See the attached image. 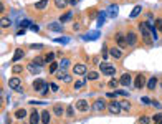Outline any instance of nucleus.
Here are the masks:
<instances>
[{
    "label": "nucleus",
    "instance_id": "obj_1",
    "mask_svg": "<svg viewBox=\"0 0 162 124\" xmlns=\"http://www.w3.org/2000/svg\"><path fill=\"white\" fill-rule=\"evenodd\" d=\"M139 32H141V36H142V42H144L146 46H151L152 45V36H151V30L147 28L146 22H141L139 23Z\"/></svg>",
    "mask_w": 162,
    "mask_h": 124
},
{
    "label": "nucleus",
    "instance_id": "obj_2",
    "mask_svg": "<svg viewBox=\"0 0 162 124\" xmlns=\"http://www.w3.org/2000/svg\"><path fill=\"white\" fill-rule=\"evenodd\" d=\"M99 71L103 74H106V76H114L116 74V66L112 63H108V61H103V63L99 65Z\"/></svg>",
    "mask_w": 162,
    "mask_h": 124
},
{
    "label": "nucleus",
    "instance_id": "obj_3",
    "mask_svg": "<svg viewBox=\"0 0 162 124\" xmlns=\"http://www.w3.org/2000/svg\"><path fill=\"white\" fill-rule=\"evenodd\" d=\"M134 88L136 89H142L146 85H147V79H146V74L144 73H137L136 76H134V81H132Z\"/></svg>",
    "mask_w": 162,
    "mask_h": 124
},
{
    "label": "nucleus",
    "instance_id": "obj_4",
    "mask_svg": "<svg viewBox=\"0 0 162 124\" xmlns=\"http://www.w3.org/2000/svg\"><path fill=\"white\" fill-rule=\"evenodd\" d=\"M108 113L109 114H121L123 113V108H121V103L116 101V99H111V103H108Z\"/></svg>",
    "mask_w": 162,
    "mask_h": 124
},
{
    "label": "nucleus",
    "instance_id": "obj_5",
    "mask_svg": "<svg viewBox=\"0 0 162 124\" xmlns=\"http://www.w3.org/2000/svg\"><path fill=\"white\" fill-rule=\"evenodd\" d=\"M75 108H76V111H79V113H88V111L91 109L90 103H88L86 99H78L75 103Z\"/></svg>",
    "mask_w": 162,
    "mask_h": 124
},
{
    "label": "nucleus",
    "instance_id": "obj_6",
    "mask_svg": "<svg viewBox=\"0 0 162 124\" xmlns=\"http://www.w3.org/2000/svg\"><path fill=\"white\" fill-rule=\"evenodd\" d=\"M93 111H96V113H103V111H108V104H106L104 99H96L93 103V108H91Z\"/></svg>",
    "mask_w": 162,
    "mask_h": 124
},
{
    "label": "nucleus",
    "instance_id": "obj_7",
    "mask_svg": "<svg viewBox=\"0 0 162 124\" xmlns=\"http://www.w3.org/2000/svg\"><path fill=\"white\" fill-rule=\"evenodd\" d=\"M137 40H139V36H137V33H136V32L129 30V32L126 33V42H127V46H136V45H137Z\"/></svg>",
    "mask_w": 162,
    "mask_h": 124
},
{
    "label": "nucleus",
    "instance_id": "obj_8",
    "mask_svg": "<svg viewBox=\"0 0 162 124\" xmlns=\"http://www.w3.org/2000/svg\"><path fill=\"white\" fill-rule=\"evenodd\" d=\"M114 40H116V43H118V46L121 50L123 48H126L127 46V42H126V35H124V33H121V32H118L114 35Z\"/></svg>",
    "mask_w": 162,
    "mask_h": 124
},
{
    "label": "nucleus",
    "instance_id": "obj_9",
    "mask_svg": "<svg viewBox=\"0 0 162 124\" xmlns=\"http://www.w3.org/2000/svg\"><path fill=\"white\" fill-rule=\"evenodd\" d=\"M88 73V68L84 63H76L73 66V74H78V76H83V74Z\"/></svg>",
    "mask_w": 162,
    "mask_h": 124
},
{
    "label": "nucleus",
    "instance_id": "obj_10",
    "mask_svg": "<svg viewBox=\"0 0 162 124\" xmlns=\"http://www.w3.org/2000/svg\"><path fill=\"white\" fill-rule=\"evenodd\" d=\"M28 123H30V124H40V123H41V116H40V113H38L36 109H33L32 113H30Z\"/></svg>",
    "mask_w": 162,
    "mask_h": 124
},
{
    "label": "nucleus",
    "instance_id": "obj_11",
    "mask_svg": "<svg viewBox=\"0 0 162 124\" xmlns=\"http://www.w3.org/2000/svg\"><path fill=\"white\" fill-rule=\"evenodd\" d=\"M22 86V79L18 78L17 74H13L10 79H8V88H12V89H17V88H20Z\"/></svg>",
    "mask_w": 162,
    "mask_h": 124
},
{
    "label": "nucleus",
    "instance_id": "obj_12",
    "mask_svg": "<svg viewBox=\"0 0 162 124\" xmlns=\"http://www.w3.org/2000/svg\"><path fill=\"white\" fill-rule=\"evenodd\" d=\"M119 83L127 88V86L132 85V76H131L129 73H123V74H121V78H119Z\"/></svg>",
    "mask_w": 162,
    "mask_h": 124
},
{
    "label": "nucleus",
    "instance_id": "obj_13",
    "mask_svg": "<svg viewBox=\"0 0 162 124\" xmlns=\"http://www.w3.org/2000/svg\"><path fill=\"white\" fill-rule=\"evenodd\" d=\"M27 70H28V71H30V73H32V74H38L40 71L43 70V68L40 66L38 63H35V61H30V63L27 65Z\"/></svg>",
    "mask_w": 162,
    "mask_h": 124
},
{
    "label": "nucleus",
    "instance_id": "obj_14",
    "mask_svg": "<svg viewBox=\"0 0 162 124\" xmlns=\"http://www.w3.org/2000/svg\"><path fill=\"white\" fill-rule=\"evenodd\" d=\"M109 55H111L114 60H121V58H123V50L119 48V46H112V48L109 50Z\"/></svg>",
    "mask_w": 162,
    "mask_h": 124
},
{
    "label": "nucleus",
    "instance_id": "obj_15",
    "mask_svg": "<svg viewBox=\"0 0 162 124\" xmlns=\"http://www.w3.org/2000/svg\"><path fill=\"white\" fill-rule=\"evenodd\" d=\"M65 113H66V111H65V106H63V104H55V106H53V114L56 117H61Z\"/></svg>",
    "mask_w": 162,
    "mask_h": 124
},
{
    "label": "nucleus",
    "instance_id": "obj_16",
    "mask_svg": "<svg viewBox=\"0 0 162 124\" xmlns=\"http://www.w3.org/2000/svg\"><path fill=\"white\" fill-rule=\"evenodd\" d=\"M40 116H41V123H43V124H51V114H50V111L43 109L41 113H40Z\"/></svg>",
    "mask_w": 162,
    "mask_h": 124
},
{
    "label": "nucleus",
    "instance_id": "obj_17",
    "mask_svg": "<svg viewBox=\"0 0 162 124\" xmlns=\"http://www.w3.org/2000/svg\"><path fill=\"white\" fill-rule=\"evenodd\" d=\"M47 85H48V83L45 81V79H36V81L33 83V89H35L36 93H40V91H41V89H43Z\"/></svg>",
    "mask_w": 162,
    "mask_h": 124
},
{
    "label": "nucleus",
    "instance_id": "obj_18",
    "mask_svg": "<svg viewBox=\"0 0 162 124\" xmlns=\"http://www.w3.org/2000/svg\"><path fill=\"white\" fill-rule=\"evenodd\" d=\"M23 56H25V51H23L22 48H17V50H15V55H13V58H12V61H13V63H18V61L22 60Z\"/></svg>",
    "mask_w": 162,
    "mask_h": 124
},
{
    "label": "nucleus",
    "instance_id": "obj_19",
    "mask_svg": "<svg viewBox=\"0 0 162 124\" xmlns=\"http://www.w3.org/2000/svg\"><path fill=\"white\" fill-rule=\"evenodd\" d=\"M48 30H51V32H61L63 27H61V22H53V23H50L47 27Z\"/></svg>",
    "mask_w": 162,
    "mask_h": 124
},
{
    "label": "nucleus",
    "instance_id": "obj_20",
    "mask_svg": "<svg viewBox=\"0 0 162 124\" xmlns=\"http://www.w3.org/2000/svg\"><path fill=\"white\" fill-rule=\"evenodd\" d=\"M75 111H76V108L73 106V104H70V106H66V113H65L66 119H73V117H75Z\"/></svg>",
    "mask_w": 162,
    "mask_h": 124
},
{
    "label": "nucleus",
    "instance_id": "obj_21",
    "mask_svg": "<svg viewBox=\"0 0 162 124\" xmlns=\"http://www.w3.org/2000/svg\"><path fill=\"white\" fill-rule=\"evenodd\" d=\"M13 116H15V119H20V121H22V119H25V117H27V111L23 109V108H20V109H17L13 113Z\"/></svg>",
    "mask_w": 162,
    "mask_h": 124
},
{
    "label": "nucleus",
    "instance_id": "obj_22",
    "mask_svg": "<svg viewBox=\"0 0 162 124\" xmlns=\"http://www.w3.org/2000/svg\"><path fill=\"white\" fill-rule=\"evenodd\" d=\"M155 86H157V78H155V76L149 78V79H147V85H146V88H147L149 91H152V89H154Z\"/></svg>",
    "mask_w": 162,
    "mask_h": 124
},
{
    "label": "nucleus",
    "instance_id": "obj_23",
    "mask_svg": "<svg viewBox=\"0 0 162 124\" xmlns=\"http://www.w3.org/2000/svg\"><path fill=\"white\" fill-rule=\"evenodd\" d=\"M35 10H45V8L48 7V0H40V2H36L35 5Z\"/></svg>",
    "mask_w": 162,
    "mask_h": 124
},
{
    "label": "nucleus",
    "instance_id": "obj_24",
    "mask_svg": "<svg viewBox=\"0 0 162 124\" xmlns=\"http://www.w3.org/2000/svg\"><path fill=\"white\" fill-rule=\"evenodd\" d=\"M86 79H90V81H96V79H99V73H98V71H88L86 73Z\"/></svg>",
    "mask_w": 162,
    "mask_h": 124
},
{
    "label": "nucleus",
    "instance_id": "obj_25",
    "mask_svg": "<svg viewBox=\"0 0 162 124\" xmlns=\"http://www.w3.org/2000/svg\"><path fill=\"white\" fill-rule=\"evenodd\" d=\"M70 65H71V60H70V58H63L61 61H60V70H68L70 68Z\"/></svg>",
    "mask_w": 162,
    "mask_h": 124
},
{
    "label": "nucleus",
    "instance_id": "obj_26",
    "mask_svg": "<svg viewBox=\"0 0 162 124\" xmlns=\"http://www.w3.org/2000/svg\"><path fill=\"white\" fill-rule=\"evenodd\" d=\"M139 124H152V117L147 116V114H142L139 117Z\"/></svg>",
    "mask_w": 162,
    "mask_h": 124
},
{
    "label": "nucleus",
    "instance_id": "obj_27",
    "mask_svg": "<svg viewBox=\"0 0 162 124\" xmlns=\"http://www.w3.org/2000/svg\"><path fill=\"white\" fill-rule=\"evenodd\" d=\"M12 73L13 74H22L23 73V66L22 65H18V63H15L13 66H12Z\"/></svg>",
    "mask_w": 162,
    "mask_h": 124
},
{
    "label": "nucleus",
    "instance_id": "obj_28",
    "mask_svg": "<svg viewBox=\"0 0 162 124\" xmlns=\"http://www.w3.org/2000/svg\"><path fill=\"white\" fill-rule=\"evenodd\" d=\"M70 4V0H55V7L56 8H65Z\"/></svg>",
    "mask_w": 162,
    "mask_h": 124
},
{
    "label": "nucleus",
    "instance_id": "obj_29",
    "mask_svg": "<svg viewBox=\"0 0 162 124\" xmlns=\"http://www.w3.org/2000/svg\"><path fill=\"white\" fill-rule=\"evenodd\" d=\"M58 70H60V63H58V61H51L48 71H50V73H56Z\"/></svg>",
    "mask_w": 162,
    "mask_h": 124
},
{
    "label": "nucleus",
    "instance_id": "obj_30",
    "mask_svg": "<svg viewBox=\"0 0 162 124\" xmlns=\"http://www.w3.org/2000/svg\"><path fill=\"white\" fill-rule=\"evenodd\" d=\"M141 12H142V8H141V5H137V7L132 8V12H131L129 17L131 18H136V17H139V15H141Z\"/></svg>",
    "mask_w": 162,
    "mask_h": 124
},
{
    "label": "nucleus",
    "instance_id": "obj_31",
    "mask_svg": "<svg viewBox=\"0 0 162 124\" xmlns=\"http://www.w3.org/2000/svg\"><path fill=\"white\" fill-rule=\"evenodd\" d=\"M55 56H56V53H55V51H50V53H47L43 58H45L47 63H51V61H55Z\"/></svg>",
    "mask_w": 162,
    "mask_h": 124
},
{
    "label": "nucleus",
    "instance_id": "obj_32",
    "mask_svg": "<svg viewBox=\"0 0 162 124\" xmlns=\"http://www.w3.org/2000/svg\"><path fill=\"white\" fill-rule=\"evenodd\" d=\"M86 81H88L86 78H83V79H78V81L75 83V86H73V88H75V89H81L84 85H86Z\"/></svg>",
    "mask_w": 162,
    "mask_h": 124
},
{
    "label": "nucleus",
    "instance_id": "obj_33",
    "mask_svg": "<svg viewBox=\"0 0 162 124\" xmlns=\"http://www.w3.org/2000/svg\"><path fill=\"white\" fill-rule=\"evenodd\" d=\"M131 106H132V104H131L129 101H121V108H123V111H126V113L131 111Z\"/></svg>",
    "mask_w": 162,
    "mask_h": 124
},
{
    "label": "nucleus",
    "instance_id": "obj_34",
    "mask_svg": "<svg viewBox=\"0 0 162 124\" xmlns=\"http://www.w3.org/2000/svg\"><path fill=\"white\" fill-rule=\"evenodd\" d=\"M119 85H121V83H119L118 79H114V78H112V79H109V81H108V86H109L111 89H116Z\"/></svg>",
    "mask_w": 162,
    "mask_h": 124
},
{
    "label": "nucleus",
    "instance_id": "obj_35",
    "mask_svg": "<svg viewBox=\"0 0 162 124\" xmlns=\"http://www.w3.org/2000/svg\"><path fill=\"white\" fill-rule=\"evenodd\" d=\"M71 17H73V12H66L65 15H63L61 18H60V22L61 23H65V22H68V20H71Z\"/></svg>",
    "mask_w": 162,
    "mask_h": 124
},
{
    "label": "nucleus",
    "instance_id": "obj_36",
    "mask_svg": "<svg viewBox=\"0 0 162 124\" xmlns=\"http://www.w3.org/2000/svg\"><path fill=\"white\" fill-rule=\"evenodd\" d=\"M101 56H103V60H108L111 55H109V50H108V46L106 45H103V53H101Z\"/></svg>",
    "mask_w": 162,
    "mask_h": 124
},
{
    "label": "nucleus",
    "instance_id": "obj_37",
    "mask_svg": "<svg viewBox=\"0 0 162 124\" xmlns=\"http://www.w3.org/2000/svg\"><path fill=\"white\" fill-rule=\"evenodd\" d=\"M98 36H99V33H98V32H93V33H88V35H84L83 40H94V38H98Z\"/></svg>",
    "mask_w": 162,
    "mask_h": 124
},
{
    "label": "nucleus",
    "instance_id": "obj_38",
    "mask_svg": "<svg viewBox=\"0 0 162 124\" xmlns=\"http://www.w3.org/2000/svg\"><path fill=\"white\" fill-rule=\"evenodd\" d=\"M0 25H2V28H8V27H10V20H8V18H5V17H2Z\"/></svg>",
    "mask_w": 162,
    "mask_h": 124
},
{
    "label": "nucleus",
    "instance_id": "obj_39",
    "mask_svg": "<svg viewBox=\"0 0 162 124\" xmlns=\"http://www.w3.org/2000/svg\"><path fill=\"white\" fill-rule=\"evenodd\" d=\"M152 123L154 124H162V114H155V116H152Z\"/></svg>",
    "mask_w": 162,
    "mask_h": 124
},
{
    "label": "nucleus",
    "instance_id": "obj_40",
    "mask_svg": "<svg viewBox=\"0 0 162 124\" xmlns=\"http://www.w3.org/2000/svg\"><path fill=\"white\" fill-rule=\"evenodd\" d=\"M55 74H56V79H63V78L66 76V71H65V70H58Z\"/></svg>",
    "mask_w": 162,
    "mask_h": 124
},
{
    "label": "nucleus",
    "instance_id": "obj_41",
    "mask_svg": "<svg viewBox=\"0 0 162 124\" xmlns=\"http://www.w3.org/2000/svg\"><path fill=\"white\" fill-rule=\"evenodd\" d=\"M101 13V17L98 18V27H101V25L104 23V18H106V12H99Z\"/></svg>",
    "mask_w": 162,
    "mask_h": 124
},
{
    "label": "nucleus",
    "instance_id": "obj_42",
    "mask_svg": "<svg viewBox=\"0 0 162 124\" xmlns=\"http://www.w3.org/2000/svg\"><path fill=\"white\" fill-rule=\"evenodd\" d=\"M50 89H51V86H50V85H47L43 89H41V91H40V94H41V96H47L48 93H50Z\"/></svg>",
    "mask_w": 162,
    "mask_h": 124
},
{
    "label": "nucleus",
    "instance_id": "obj_43",
    "mask_svg": "<svg viewBox=\"0 0 162 124\" xmlns=\"http://www.w3.org/2000/svg\"><path fill=\"white\" fill-rule=\"evenodd\" d=\"M155 28H157L159 30V32H161L162 33V18H157V20H155Z\"/></svg>",
    "mask_w": 162,
    "mask_h": 124
},
{
    "label": "nucleus",
    "instance_id": "obj_44",
    "mask_svg": "<svg viewBox=\"0 0 162 124\" xmlns=\"http://www.w3.org/2000/svg\"><path fill=\"white\" fill-rule=\"evenodd\" d=\"M18 27H32V22L30 20H22V22H18Z\"/></svg>",
    "mask_w": 162,
    "mask_h": 124
},
{
    "label": "nucleus",
    "instance_id": "obj_45",
    "mask_svg": "<svg viewBox=\"0 0 162 124\" xmlns=\"http://www.w3.org/2000/svg\"><path fill=\"white\" fill-rule=\"evenodd\" d=\"M152 108H155V109H162V104L159 103L157 99H152V104H151Z\"/></svg>",
    "mask_w": 162,
    "mask_h": 124
},
{
    "label": "nucleus",
    "instance_id": "obj_46",
    "mask_svg": "<svg viewBox=\"0 0 162 124\" xmlns=\"http://www.w3.org/2000/svg\"><path fill=\"white\" fill-rule=\"evenodd\" d=\"M119 93L118 91H109V93H106V96H108V98H111V99H116V96H118Z\"/></svg>",
    "mask_w": 162,
    "mask_h": 124
},
{
    "label": "nucleus",
    "instance_id": "obj_47",
    "mask_svg": "<svg viewBox=\"0 0 162 124\" xmlns=\"http://www.w3.org/2000/svg\"><path fill=\"white\" fill-rule=\"evenodd\" d=\"M68 40L70 38H66V36H61V38H56L55 42H56V43H68Z\"/></svg>",
    "mask_w": 162,
    "mask_h": 124
},
{
    "label": "nucleus",
    "instance_id": "obj_48",
    "mask_svg": "<svg viewBox=\"0 0 162 124\" xmlns=\"http://www.w3.org/2000/svg\"><path fill=\"white\" fill-rule=\"evenodd\" d=\"M141 101H142L144 104H149V106L152 104V99H151V98H141Z\"/></svg>",
    "mask_w": 162,
    "mask_h": 124
},
{
    "label": "nucleus",
    "instance_id": "obj_49",
    "mask_svg": "<svg viewBox=\"0 0 162 124\" xmlns=\"http://www.w3.org/2000/svg\"><path fill=\"white\" fill-rule=\"evenodd\" d=\"M71 79H73L71 76H70V74H66V76H65V78L61 79V81H63V83H66V85H68V83H71Z\"/></svg>",
    "mask_w": 162,
    "mask_h": 124
},
{
    "label": "nucleus",
    "instance_id": "obj_50",
    "mask_svg": "<svg viewBox=\"0 0 162 124\" xmlns=\"http://www.w3.org/2000/svg\"><path fill=\"white\" fill-rule=\"evenodd\" d=\"M32 50H43V45H30Z\"/></svg>",
    "mask_w": 162,
    "mask_h": 124
},
{
    "label": "nucleus",
    "instance_id": "obj_51",
    "mask_svg": "<svg viewBox=\"0 0 162 124\" xmlns=\"http://www.w3.org/2000/svg\"><path fill=\"white\" fill-rule=\"evenodd\" d=\"M118 93H119V94H121V96H126V98H127V96H129V93H127L126 89H119Z\"/></svg>",
    "mask_w": 162,
    "mask_h": 124
},
{
    "label": "nucleus",
    "instance_id": "obj_52",
    "mask_svg": "<svg viewBox=\"0 0 162 124\" xmlns=\"http://www.w3.org/2000/svg\"><path fill=\"white\" fill-rule=\"evenodd\" d=\"M30 30H32V32H40L38 25H33V23H32V27H30Z\"/></svg>",
    "mask_w": 162,
    "mask_h": 124
},
{
    "label": "nucleus",
    "instance_id": "obj_53",
    "mask_svg": "<svg viewBox=\"0 0 162 124\" xmlns=\"http://www.w3.org/2000/svg\"><path fill=\"white\" fill-rule=\"evenodd\" d=\"M50 86H51V91H55V93L58 91V85H55V83H53V85H50Z\"/></svg>",
    "mask_w": 162,
    "mask_h": 124
},
{
    "label": "nucleus",
    "instance_id": "obj_54",
    "mask_svg": "<svg viewBox=\"0 0 162 124\" xmlns=\"http://www.w3.org/2000/svg\"><path fill=\"white\" fill-rule=\"evenodd\" d=\"M73 30H75V32H78V30H79V23H75V25H73Z\"/></svg>",
    "mask_w": 162,
    "mask_h": 124
},
{
    "label": "nucleus",
    "instance_id": "obj_55",
    "mask_svg": "<svg viewBox=\"0 0 162 124\" xmlns=\"http://www.w3.org/2000/svg\"><path fill=\"white\" fill-rule=\"evenodd\" d=\"M76 2H78V0H70V4H71V5H75Z\"/></svg>",
    "mask_w": 162,
    "mask_h": 124
},
{
    "label": "nucleus",
    "instance_id": "obj_56",
    "mask_svg": "<svg viewBox=\"0 0 162 124\" xmlns=\"http://www.w3.org/2000/svg\"><path fill=\"white\" fill-rule=\"evenodd\" d=\"M161 86H162V81H161Z\"/></svg>",
    "mask_w": 162,
    "mask_h": 124
},
{
    "label": "nucleus",
    "instance_id": "obj_57",
    "mask_svg": "<svg viewBox=\"0 0 162 124\" xmlns=\"http://www.w3.org/2000/svg\"><path fill=\"white\" fill-rule=\"evenodd\" d=\"M28 124H30V123H28Z\"/></svg>",
    "mask_w": 162,
    "mask_h": 124
}]
</instances>
